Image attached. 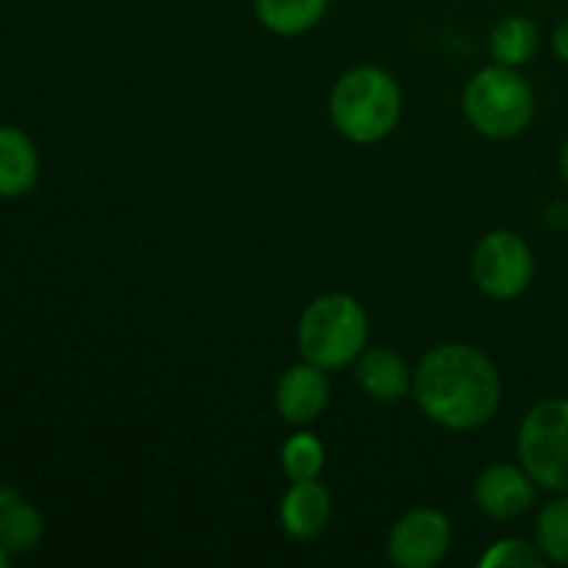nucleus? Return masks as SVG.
I'll list each match as a JSON object with an SVG mask.
<instances>
[{
  "label": "nucleus",
  "instance_id": "obj_2",
  "mask_svg": "<svg viewBox=\"0 0 568 568\" xmlns=\"http://www.w3.org/2000/svg\"><path fill=\"white\" fill-rule=\"evenodd\" d=\"M403 94L397 81L381 67H355L344 72L331 94V120L344 139L375 144L397 128Z\"/></svg>",
  "mask_w": 568,
  "mask_h": 568
},
{
  "label": "nucleus",
  "instance_id": "obj_10",
  "mask_svg": "<svg viewBox=\"0 0 568 568\" xmlns=\"http://www.w3.org/2000/svg\"><path fill=\"white\" fill-rule=\"evenodd\" d=\"M355 383L361 392L381 403H397L414 392V375L403 355L388 347H372L355 358Z\"/></svg>",
  "mask_w": 568,
  "mask_h": 568
},
{
  "label": "nucleus",
  "instance_id": "obj_4",
  "mask_svg": "<svg viewBox=\"0 0 568 568\" xmlns=\"http://www.w3.org/2000/svg\"><path fill=\"white\" fill-rule=\"evenodd\" d=\"M464 114L477 133L488 139H514L532 122L536 98L519 70L494 64L475 72L466 83Z\"/></svg>",
  "mask_w": 568,
  "mask_h": 568
},
{
  "label": "nucleus",
  "instance_id": "obj_15",
  "mask_svg": "<svg viewBox=\"0 0 568 568\" xmlns=\"http://www.w3.org/2000/svg\"><path fill=\"white\" fill-rule=\"evenodd\" d=\"M44 536V519L31 503H14L11 508H6L0 514V544L6 547V552L14 558V555H28L39 547Z\"/></svg>",
  "mask_w": 568,
  "mask_h": 568
},
{
  "label": "nucleus",
  "instance_id": "obj_5",
  "mask_svg": "<svg viewBox=\"0 0 568 568\" xmlns=\"http://www.w3.org/2000/svg\"><path fill=\"white\" fill-rule=\"evenodd\" d=\"M516 449L536 486L568 494V399L538 403L521 419Z\"/></svg>",
  "mask_w": 568,
  "mask_h": 568
},
{
  "label": "nucleus",
  "instance_id": "obj_21",
  "mask_svg": "<svg viewBox=\"0 0 568 568\" xmlns=\"http://www.w3.org/2000/svg\"><path fill=\"white\" fill-rule=\"evenodd\" d=\"M560 172H564V178H566V183H568V139H566L564 150H560Z\"/></svg>",
  "mask_w": 568,
  "mask_h": 568
},
{
  "label": "nucleus",
  "instance_id": "obj_11",
  "mask_svg": "<svg viewBox=\"0 0 568 568\" xmlns=\"http://www.w3.org/2000/svg\"><path fill=\"white\" fill-rule=\"evenodd\" d=\"M42 172L33 139L17 125H0V200H17L33 192Z\"/></svg>",
  "mask_w": 568,
  "mask_h": 568
},
{
  "label": "nucleus",
  "instance_id": "obj_3",
  "mask_svg": "<svg viewBox=\"0 0 568 568\" xmlns=\"http://www.w3.org/2000/svg\"><path fill=\"white\" fill-rule=\"evenodd\" d=\"M369 342V316L364 305L342 292L322 294L303 311L297 325L300 353L322 369H344Z\"/></svg>",
  "mask_w": 568,
  "mask_h": 568
},
{
  "label": "nucleus",
  "instance_id": "obj_20",
  "mask_svg": "<svg viewBox=\"0 0 568 568\" xmlns=\"http://www.w3.org/2000/svg\"><path fill=\"white\" fill-rule=\"evenodd\" d=\"M14 503H20V494L9 486H0V514H3L6 508H11Z\"/></svg>",
  "mask_w": 568,
  "mask_h": 568
},
{
  "label": "nucleus",
  "instance_id": "obj_19",
  "mask_svg": "<svg viewBox=\"0 0 568 568\" xmlns=\"http://www.w3.org/2000/svg\"><path fill=\"white\" fill-rule=\"evenodd\" d=\"M552 50L564 64H568V17L555 28V37H552Z\"/></svg>",
  "mask_w": 568,
  "mask_h": 568
},
{
  "label": "nucleus",
  "instance_id": "obj_13",
  "mask_svg": "<svg viewBox=\"0 0 568 568\" xmlns=\"http://www.w3.org/2000/svg\"><path fill=\"white\" fill-rule=\"evenodd\" d=\"M331 0H253L255 17L277 37L308 33L325 17Z\"/></svg>",
  "mask_w": 568,
  "mask_h": 568
},
{
  "label": "nucleus",
  "instance_id": "obj_18",
  "mask_svg": "<svg viewBox=\"0 0 568 568\" xmlns=\"http://www.w3.org/2000/svg\"><path fill=\"white\" fill-rule=\"evenodd\" d=\"M547 564V558L541 555L538 544L521 541V538H503V541L494 544L486 555L480 558L483 568L491 566H521V568H538Z\"/></svg>",
  "mask_w": 568,
  "mask_h": 568
},
{
  "label": "nucleus",
  "instance_id": "obj_17",
  "mask_svg": "<svg viewBox=\"0 0 568 568\" xmlns=\"http://www.w3.org/2000/svg\"><path fill=\"white\" fill-rule=\"evenodd\" d=\"M281 466L292 483L320 480L325 469V447L314 433H294L281 449Z\"/></svg>",
  "mask_w": 568,
  "mask_h": 568
},
{
  "label": "nucleus",
  "instance_id": "obj_16",
  "mask_svg": "<svg viewBox=\"0 0 568 568\" xmlns=\"http://www.w3.org/2000/svg\"><path fill=\"white\" fill-rule=\"evenodd\" d=\"M536 544L547 564L568 566V494L541 508L536 519Z\"/></svg>",
  "mask_w": 568,
  "mask_h": 568
},
{
  "label": "nucleus",
  "instance_id": "obj_12",
  "mask_svg": "<svg viewBox=\"0 0 568 568\" xmlns=\"http://www.w3.org/2000/svg\"><path fill=\"white\" fill-rule=\"evenodd\" d=\"M331 494L322 483H292L281 499V525L292 538H314L331 521Z\"/></svg>",
  "mask_w": 568,
  "mask_h": 568
},
{
  "label": "nucleus",
  "instance_id": "obj_14",
  "mask_svg": "<svg viewBox=\"0 0 568 568\" xmlns=\"http://www.w3.org/2000/svg\"><path fill=\"white\" fill-rule=\"evenodd\" d=\"M538 44H541V37H538L536 22L521 14L503 17L494 26L491 39H488L494 61L503 67H514V70H519L527 61L536 59Z\"/></svg>",
  "mask_w": 568,
  "mask_h": 568
},
{
  "label": "nucleus",
  "instance_id": "obj_1",
  "mask_svg": "<svg viewBox=\"0 0 568 568\" xmlns=\"http://www.w3.org/2000/svg\"><path fill=\"white\" fill-rule=\"evenodd\" d=\"M414 397L427 419L447 430H477L494 419L503 383L494 361L471 344H442L422 358Z\"/></svg>",
  "mask_w": 568,
  "mask_h": 568
},
{
  "label": "nucleus",
  "instance_id": "obj_7",
  "mask_svg": "<svg viewBox=\"0 0 568 568\" xmlns=\"http://www.w3.org/2000/svg\"><path fill=\"white\" fill-rule=\"evenodd\" d=\"M453 547L449 519L436 508H414L388 536V560L399 568H433Z\"/></svg>",
  "mask_w": 568,
  "mask_h": 568
},
{
  "label": "nucleus",
  "instance_id": "obj_8",
  "mask_svg": "<svg viewBox=\"0 0 568 568\" xmlns=\"http://www.w3.org/2000/svg\"><path fill=\"white\" fill-rule=\"evenodd\" d=\"M475 505L491 519H519L536 505V480L527 475L525 466L494 464L477 475Z\"/></svg>",
  "mask_w": 568,
  "mask_h": 568
},
{
  "label": "nucleus",
  "instance_id": "obj_9",
  "mask_svg": "<svg viewBox=\"0 0 568 568\" xmlns=\"http://www.w3.org/2000/svg\"><path fill=\"white\" fill-rule=\"evenodd\" d=\"M331 403V381L327 369L316 364H297L277 381L275 408L288 425H308L320 419Z\"/></svg>",
  "mask_w": 568,
  "mask_h": 568
},
{
  "label": "nucleus",
  "instance_id": "obj_22",
  "mask_svg": "<svg viewBox=\"0 0 568 568\" xmlns=\"http://www.w3.org/2000/svg\"><path fill=\"white\" fill-rule=\"evenodd\" d=\"M9 564H11V555L6 552V547H3V544H0V568H6Z\"/></svg>",
  "mask_w": 568,
  "mask_h": 568
},
{
  "label": "nucleus",
  "instance_id": "obj_6",
  "mask_svg": "<svg viewBox=\"0 0 568 568\" xmlns=\"http://www.w3.org/2000/svg\"><path fill=\"white\" fill-rule=\"evenodd\" d=\"M471 275H475L477 288L491 300L521 297L536 275L530 244L514 231L488 233L475 250Z\"/></svg>",
  "mask_w": 568,
  "mask_h": 568
}]
</instances>
